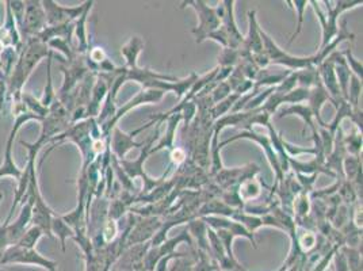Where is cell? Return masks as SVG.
<instances>
[{
	"label": "cell",
	"instance_id": "cell-1",
	"mask_svg": "<svg viewBox=\"0 0 363 271\" xmlns=\"http://www.w3.org/2000/svg\"><path fill=\"white\" fill-rule=\"evenodd\" d=\"M3 263H7V262H25V263H37V265H41L44 268H47L50 271L54 270V266L56 263L53 262H49L44 259L43 257H40L37 252H34L32 248H25L22 251H18V250H12V251H7L4 258L1 259Z\"/></svg>",
	"mask_w": 363,
	"mask_h": 271
}]
</instances>
